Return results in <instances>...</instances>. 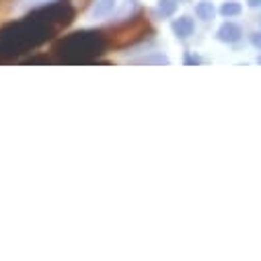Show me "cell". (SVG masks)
<instances>
[{"mask_svg": "<svg viewBox=\"0 0 261 261\" xmlns=\"http://www.w3.org/2000/svg\"><path fill=\"white\" fill-rule=\"evenodd\" d=\"M117 5V0H97L95 3V9H93V17L95 19H103V17H109L113 13Z\"/></svg>", "mask_w": 261, "mask_h": 261, "instance_id": "5b68a950", "label": "cell"}, {"mask_svg": "<svg viewBox=\"0 0 261 261\" xmlns=\"http://www.w3.org/2000/svg\"><path fill=\"white\" fill-rule=\"evenodd\" d=\"M185 64H202V58H200V56L185 54Z\"/></svg>", "mask_w": 261, "mask_h": 261, "instance_id": "30bf717a", "label": "cell"}, {"mask_svg": "<svg viewBox=\"0 0 261 261\" xmlns=\"http://www.w3.org/2000/svg\"><path fill=\"white\" fill-rule=\"evenodd\" d=\"M241 35H243V31H241V27L234 25V23H224V25L218 29V33H216V37H218L220 41H224V43H234V41L241 39Z\"/></svg>", "mask_w": 261, "mask_h": 261, "instance_id": "3957f363", "label": "cell"}, {"mask_svg": "<svg viewBox=\"0 0 261 261\" xmlns=\"http://www.w3.org/2000/svg\"><path fill=\"white\" fill-rule=\"evenodd\" d=\"M74 3L76 0H51L19 21L5 23L0 27V60H17L23 54H31L66 29L79 13Z\"/></svg>", "mask_w": 261, "mask_h": 261, "instance_id": "6da1fadb", "label": "cell"}, {"mask_svg": "<svg viewBox=\"0 0 261 261\" xmlns=\"http://www.w3.org/2000/svg\"><path fill=\"white\" fill-rule=\"evenodd\" d=\"M251 43L257 47V49H261V33L257 31V33H251Z\"/></svg>", "mask_w": 261, "mask_h": 261, "instance_id": "8fae6325", "label": "cell"}, {"mask_svg": "<svg viewBox=\"0 0 261 261\" xmlns=\"http://www.w3.org/2000/svg\"><path fill=\"white\" fill-rule=\"evenodd\" d=\"M136 62H140V64H169V58H165V56H156V58L146 56V58L136 60Z\"/></svg>", "mask_w": 261, "mask_h": 261, "instance_id": "9c48e42d", "label": "cell"}, {"mask_svg": "<svg viewBox=\"0 0 261 261\" xmlns=\"http://www.w3.org/2000/svg\"><path fill=\"white\" fill-rule=\"evenodd\" d=\"M195 15H198L202 21H212L216 15V9L212 3H208V0H202V3L195 5Z\"/></svg>", "mask_w": 261, "mask_h": 261, "instance_id": "8992f818", "label": "cell"}, {"mask_svg": "<svg viewBox=\"0 0 261 261\" xmlns=\"http://www.w3.org/2000/svg\"><path fill=\"white\" fill-rule=\"evenodd\" d=\"M249 7H261V0H249Z\"/></svg>", "mask_w": 261, "mask_h": 261, "instance_id": "7c38bea8", "label": "cell"}, {"mask_svg": "<svg viewBox=\"0 0 261 261\" xmlns=\"http://www.w3.org/2000/svg\"><path fill=\"white\" fill-rule=\"evenodd\" d=\"M111 45V37L107 29H83L64 35L51 47L56 62L64 64H89L99 62V56L107 54Z\"/></svg>", "mask_w": 261, "mask_h": 261, "instance_id": "7a4b0ae2", "label": "cell"}, {"mask_svg": "<svg viewBox=\"0 0 261 261\" xmlns=\"http://www.w3.org/2000/svg\"><path fill=\"white\" fill-rule=\"evenodd\" d=\"M33 3H51V0H33Z\"/></svg>", "mask_w": 261, "mask_h": 261, "instance_id": "4fadbf2b", "label": "cell"}, {"mask_svg": "<svg viewBox=\"0 0 261 261\" xmlns=\"http://www.w3.org/2000/svg\"><path fill=\"white\" fill-rule=\"evenodd\" d=\"M171 27H173V33H175L179 39H187V37L193 33V29H195V25H193V21H191L189 17L175 19Z\"/></svg>", "mask_w": 261, "mask_h": 261, "instance_id": "277c9868", "label": "cell"}, {"mask_svg": "<svg viewBox=\"0 0 261 261\" xmlns=\"http://www.w3.org/2000/svg\"><path fill=\"white\" fill-rule=\"evenodd\" d=\"M220 13H222V17H237V15H241V5L230 0V3H224L220 7Z\"/></svg>", "mask_w": 261, "mask_h": 261, "instance_id": "ba28073f", "label": "cell"}, {"mask_svg": "<svg viewBox=\"0 0 261 261\" xmlns=\"http://www.w3.org/2000/svg\"><path fill=\"white\" fill-rule=\"evenodd\" d=\"M177 7H179L177 0H159V13H161L163 17H171V15H175Z\"/></svg>", "mask_w": 261, "mask_h": 261, "instance_id": "52a82bcc", "label": "cell"}]
</instances>
